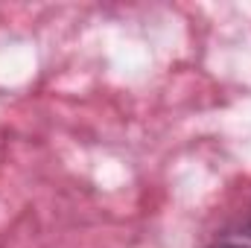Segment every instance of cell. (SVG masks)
Instances as JSON below:
<instances>
[{
	"instance_id": "obj_1",
	"label": "cell",
	"mask_w": 251,
	"mask_h": 248,
	"mask_svg": "<svg viewBox=\"0 0 251 248\" xmlns=\"http://www.w3.org/2000/svg\"><path fill=\"white\" fill-rule=\"evenodd\" d=\"M210 248H251V243H240V240H219V243H213Z\"/></svg>"
},
{
	"instance_id": "obj_2",
	"label": "cell",
	"mask_w": 251,
	"mask_h": 248,
	"mask_svg": "<svg viewBox=\"0 0 251 248\" xmlns=\"http://www.w3.org/2000/svg\"><path fill=\"white\" fill-rule=\"evenodd\" d=\"M249 237H251V219H249Z\"/></svg>"
}]
</instances>
